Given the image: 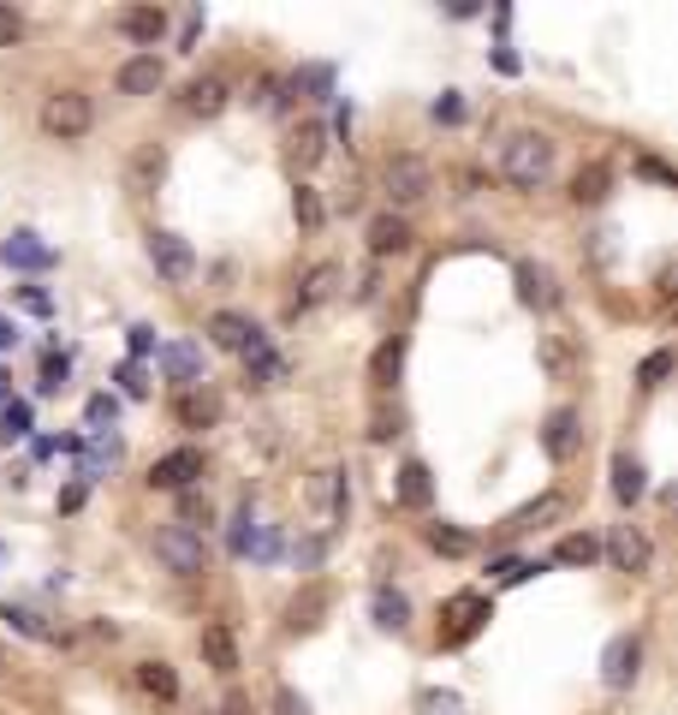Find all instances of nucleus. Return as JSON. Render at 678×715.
I'll list each match as a JSON object with an SVG mask.
<instances>
[{
    "instance_id": "obj_1",
    "label": "nucleus",
    "mask_w": 678,
    "mask_h": 715,
    "mask_svg": "<svg viewBox=\"0 0 678 715\" xmlns=\"http://www.w3.org/2000/svg\"><path fill=\"white\" fill-rule=\"evenodd\" d=\"M548 173H554V143L542 131H512L506 150H500V180L512 192H536V185H548Z\"/></svg>"
},
{
    "instance_id": "obj_2",
    "label": "nucleus",
    "mask_w": 678,
    "mask_h": 715,
    "mask_svg": "<svg viewBox=\"0 0 678 715\" xmlns=\"http://www.w3.org/2000/svg\"><path fill=\"white\" fill-rule=\"evenodd\" d=\"M155 561L167 566L173 578H203L209 573V543H203L197 531H185V524H161L155 531Z\"/></svg>"
},
{
    "instance_id": "obj_3",
    "label": "nucleus",
    "mask_w": 678,
    "mask_h": 715,
    "mask_svg": "<svg viewBox=\"0 0 678 715\" xmlns=\"http://www.w3.org/2000/svg\"><path fill=\"white\" fill-rule=\"evenodd\" d=\"M381 192H387L393 209H417V203L435 192V173H429V162H423V155H393V162L381 167ZM393 209H387V215H393Z\"/></svg>"
},
{
    "instance_id": "obj_4",
    "label": "nucleus",
    "mask_w": 678,
    "mask_h": 715,
    "mask_svg": "<svg viewBox=\"0 0 678 715\" xmlns=\"http://www.w3.org/2000/svg\"><path fill=\"white\" fill-rule=\"evenodd\" d=\"M90 126H96V108H90L84 90H54L42 101V131H48V138L72 143V138H90Z\"/></svg>"
},
{
    "instance_id": "obj_5",
    "label": "nucleus",
    "mask_w": 678,
    "mask_h": 715,
    "mask_svg": "<svg viewBox=\"0 0 678 715\" xmlns=\"http://www.w3.org/2000/svg\"><path fill=\"white\" fill-rule=\"evenodd\" d=\"M150 262L161 281L185 286L190 274H197V251H190V239H179V232H150Z\"/></svg>"
},
{
    "instance_id": "obj_6",
    "label": "nucleus",
    "mask_w": 678,
    "mask_h": 715,
    "mask_svg": "<svg viewBox=\"0 0 678 715\" xmlns=\"http://www.w3.org/2000/svg\"><path fill=\"white\" fill-rule=\"evenodd\" d=\"M608 561L619 566V573L643 578L648 566H655V549H648V537L637 531V524H613L608 531Z\"/></svg>"
},
{
    "instance_id": "obj_7",
    "label": "nucleus",
    "mask_w": 678,
    "mask_h": 715,
    "mask_svg": "<svg viewBox=\"0 0 678 715\" xmlns=\"http://www.w3.org/2000/svg\"><path fill=\"white\" fill-rule=\"evenodd\" d=\"M512 281H518V304H524V311H554V304H559V281H554L548 262H518Z\"/></svg>"
},
{
    "instance_id": "obj_8",
    "label": "nucleus",
    "mask_w": 678,
    "mask_h": 715,
    "mask_svg": "<svg viewBox=\"0 0 678 715\" xmlns=\"http://www.w3.org/2000/svg\"><path fill=\"white\" fill-rule=\"evenodd\" d=\"M542 447H548V459H554V465H566V459L583 447V418L571 412V405L548 412V423H542Z\"/></svg>"
},
{
    "instance_id": "obj_9",
    "label": "nucleus",
    "mask_w": 678,
    "mask_h": 715,
    "mask_svg": "<svg viewBox=\"0 0 678 715\" xmlns=\"http://www.w3.org/2000/svg\"><path fill=\"white\" fill-rule=\"evenodd\" d=\"M197 477H203V454H197V447H173V454H161V459H155L150 484H155V489L185 495L190 484H197Z\"/></svg>"
},
{
    "instance_id": "obj_10",
    "label": "nucleus",
    "mask_w": 678,
    "mask_h": 715,
    "mask_svg": "<svg viewBox=\"0 0 678 715\" xmlns=\"http://www.w3.org/2000/svg\"><path fill=\"white\" fill-rule=\"evenodd\" d=\"M161 180H167V150H161V143H138V150H131V162H125V192L131 197H150Z\"/></svg>"
},
{
    "instance_id": "obj_11",
    "label": "nucleus",
    "mask_w": 678,
    "mask_h": 715,
    "mask_svg": "<svg viewBox=\"0 0 678 715\" xmlns=\"http://www.w3.org/2000/svg\"><path fill=\"white\" fill-rule=\"evenodd\" d=\"M197 650H203V662L215 668V674H239V638H232V626L227 620H209L197 632Z\"/></svg>"
},
{
    "instance_id": "obj_12",
    "label": "nucleus",
    "mask_w": 678,
    "mask_h": 715,
    "mask_svg": "<svg viewBox=\"0 0 678 715\" xmlns=\"http://www.w3.org/2000/svg\"><path fill=\"white\" fill-rule=\"evenodd\" d=\"M227 78H215V72H203V78H190L185 84V113L190 120H220L227 113Z\"/></svg>"
},
{
    "instance_id": "obj_13",
    "label": "nucleus",
    "mask_w": 678,
    "mask_h": 715,
    "mask_svg": "<svg viewBox=\"0 0 678 715\" xmlns=\"http://www.w3.org/2000/svg\"><path fill=\"white\" fill-rule=\"evenodd\" d=\"M637 668H643V644H637L631 632H625V638H613L608 656H601V680H608L613 692H625V685L637 680Z\"/></svg>"
},
{
    "instance_id": "obj_14",
    "label": "nucleus",
    "mask_w": 678,
    "mask_h": 715,
    "mask_svg": "<svg viewBox=\"0 0 678 715\" xmlns=\"http://www.w3.org/2000/svg\"><path fill=\"white\" fill-rule=\"evenodd\" d=\"M536 364L554 376V382H571V376L583 370V353L566 340V334H542V340H536Z\"/></svg>"
},
{
    "instance_id": "obj_15",
    "label": "nucleus",
    "mask_w": 678,
    "mask_h": 715,
    "mask_svg": "<svg viewBox=\"0 0 678 715\" xmlns=\"http://www.w3.org/2000/svg\"><path fill=\"white\" fill-rule=\"evenodd\" d=\"M328 603H333V591L321 585V578H316V585H304V591L286 603V626H292V632H316L321 615H328Z\"/></svg>"
},
{
    "instance_id": "obj_16",
    "label": "nucleus",
    "mask_w": 678,
    "mask_h": 715,
    "mask_svg": "<svg viewBox=\"0 0 678 715\" xmlns=\"http://www.w3.org/2000/svg\"><path fill=\"white\" fill-rule=\"evenodd\" d=\"M209 340L220 346V353H239V358H244V353H250V346H256V340H262V334H256V328H250V323H244V316H232V311H215V316H209Z\"/></svg>"
},
{
    "instance_id": "obj_17",
    "label": "nucleus",
    "mask_w": 678,
    "mask_h": 715,
    "mask_svg": "<svg viewBox=\"0 0 678 715\" xmlns=\"http://www.w3.org/2000/svg\"><path fill=\"white\" fill-rule=\"evenodd\" d=\"M161 84H167V72H161L155 54H131L120 66V96H155Z\"/></svg>"
},
{
    "instance_id": "obj_18",
    "label": "nucleus",
    "mask_w": 678,
    "mask_h": 715,
    "mask_svg": "<svg viewBox=\"0 0 678 715\" xmlns=\"http://www.w3.org/2000/svg\"><path fill=\"white\" fill-rule=\"evenodd\" d=\"M120 31L131 42H143V48H155V42L167 36V12H161V7H125L120 12Z\"/></svg>"
},
{
    "instance_id": "obj_19",
    "label": "nucleus",
    "mask_w": 678,
    "mask_h": 715,
    "mask_svg": "<svg viewBox=\"0 0 678 715\" xmlns=\"http://www.w3.org/2000/svg\"><path fill=\"white\" fill-rule=\"evenodd\" d=\"M608 192H613V167H608V162L578 167V180H571V203H578V209H595V203H608Z\"/></svg>"
},
{
    "instance_id": "obj_20",
    "label": "nucleus",
    "mask_w": 678,
    "mask_h": 715,
    "mask_svg": "<svg viewBox=\"0 0 678 715\" xmlns=\"http://www.w3.org/2000/svg\"><path fill=\"white\" fill-rule=\"evenodd\" d=\"M370 251H375V257H400V251H411L405 215H375V221H370Z\"/></svg>"
},
{
    "instance_id": "obj_21",
    "label": "nucleus",
    "mask_w": 678,
    "mask_h": 715,
    "mask_svg": "<svg viewBox=\"0 0 678 715\" xmlns=\"http://www.w3.org/2000/svg\"><path fill=\"white\" fill-rule=\"evenodd\" d=\"M370 615H375L381 632H405V626H411V603H405V591L375 585V596H370Z\"/></svg>"
},
{
    "instance_id": "obj_22",
    "label": "nucleus",
    "mask_w": 678,
    "mask_h": 715,
    "mask_svg": "<svg viewBox=\"0 0 678 715\" xmlns=\"http://www.w3.org/2000/svg\"><path fill=\"white\" fill-rule=\"evenodd\" d=\"M613 495L625 507H637L643 495H648V472H643V459H631V454H613Z\"/></svg>"
},
{
    "instance_id": "obj_23",
    "label": "nucleus",
    "mask_w": 678,
    "mask_h": 715,
    "mask_svg": "<svg viewBox=\"0 0 678 715\" xmlns=\"http://www.w3.org/2000/svg\"><path fill=\"white\" fill-rule=\"evenodd\" d=\"M321 155H328V126H321V120H304L298 126V138H292V167H316L321 162Z\"/></svg>"
},
{
    "instance_id": "obj_24",
    "label": "nucleus",
    "mask_w": 678,
    "mask_h": 715,
    "mask_svg": "<svg viewBox=\"0 0 678 715\" xmlns=\"http://www.w3.org/2000/svg\"><path fill=\"white\" fill-rule=\"evenodd\" d=\"M339 293V269L333 262H316V269L304 274V293H298V311H316V304H328Z\"/></svg>"
},
{
    "instance_id": "obj_25",
    "label": "nucleus",
    "mask_w": 678,
    "mask_h": 715,
    "mask_svg": "<svg viewBox=\"0 0 678 715\" xmlns=\"http://www.w3.org/2000/svg\"><path fill=\"white\" fill-rule=\"evenodd\" d=\"M125 459V447H120V435H96L90 447H84V484H90V477H108L113 465Z\"/></svg>"
},
{
    "instance_id": "obj_26",
    "label": "nucleus",
    "mask_w": 678,
    "mask_h": 715,
    "mask_svg": "<svg viewBox=\"0 0 678 715\" xmlns=\"http://www.w3.org/2000/svg\"><path fill=\"white\" fill-rule=\"evenodd\" d=\"M138 685L150 697H161V704H179V674L167 662H138Z\"/></svg>"
},
{
    "instance_id": "obj_27",
    "label": "nucleus",
    "mask_w": 678,
    "mask_h": 715,
    "mask_svg": "<svg viewBox=\"0 0 678 715\" xmlns=\"http://www.w3.org/2000/svg\"><path fill=\"white\" fill-rule=\"evenodd\" d=\"M173 418H179L185 430H203V423H215V418H220V400H215V393H197V388H190V393H179Z\"/></svg>"
},
{
    "instance_id": "obj_28",
    "label": "nucleus",
    "mask_w": 678,
    "mask_h": 715,
    "mask_svg": "<svg viewBox=\"0 0 678 715\" xmlns=\"http://www.w3.org/2000/svg\"><path fill=\"white\" fill-rule=\"evenodd\" d=\"M7 262H12V269H48V262H54V251L36 239V232H12V245H7Z\"/></svg>"
},
{
    "instance_id": "obj_29",
    "label": "nucleus",
    "mask_w": 678,
    "mask_h": 715,
    "mask_svg": "<svg viewBox=\"0 0 678 715\" xmlns=\"http://www.w3.org/2000/svg\"><path fill=\"white\" fill-rule=\"evenodd\" d=\"M482 620H489V603H477V596H459V603H452V632H447V644H464V638L477 632Z\"/></svg>"
},
{
    "instance_id": "obj_30",
    "label": "nucleus",
    "mask_w": 678,
    "mask_h": 715,
    "mask_svg": "<svg viewBox=\"0 0 678 715\" xmlns=\"http://www.w3.org/2000/svg\"><path fill=\"white\" fill-rule=\"evenodd\" d=\"M400 370H405V340H387V346L370 358V382H375V388H393V382H400Z\"/></svg>"
},
{
    "instance_id": "obj_31",
    "label": "nucleus",
    "mask_w": 678,
    "mask_h": 715,
    "mask_svg": "<svg viewBox=\"0 0 678 715\" xmlns=\"http://www.w3.org/2000/svg\"><path fill=\"white\" fill-rule=\"evenodd\" d=\"M429 495H435V484H429V465H423V459H411L405 472H400V501H405V507H429Z\"/></svg>"
},
{
    "instance_id": "obj_32",
    "label": "nucleus",
    "mask_w": 678,
    "mask_h": 715,
    "mask_svg": "<svg viewBox=\"0 0 678 715\" xmlns=\"http://www.w3.org/2000/svg\"><path fill=\"white\" fill-rule=\"evenodd\" d=\"M155 358H161V370H167L173 376V382H197V370H203V364H197V353H190V346H155Z\"/></svg>"
},
{
    "instance_id": "obj_33",
    "label": "nucleus",
    "mask_w": 678,
    "mask_h": 715,
    "mask_svg": "<svg viewBox=\"0 0 678 715\" xmlns=\"http://www.w3.org/2000/svg\"><path fill=\"white\" fill-rule=\"evenodd\" d=\"M595 554H601V543H595V537H559V549H554V561L559 566H589V561H595Z\"/></svg>"
},
{
    "instance_id": "obj_34",
    "label": "nucleus",
    "mask_w": 678,
    "mask_h": 715,
    "mask_svg": "<svg viewBox=\"0 0 678 715\" xmlns=\"http://www.w3.org/2000/svg\"><path fill=\"white\" fill-rule=\"evenodd\" d=\"M429 549L447 554V561H464V554H470V537L459 531V524H429Z\"/></svg>"
},
{
    "instance_id": "obj_35",
    "label": "nucleus",
    "mask_w": 678,
    "mask_h": 715,
    "mask_svg": "<svg viewBox=\"0 0 678 715\" xmlns=\"http://www.w3.org/2000/svg\"><path fill=\"white\" fill-rule=\"evenodd\" d=\"M292 215H298V227H309V232L328 221V209H321V197L309 192V185H298V192H292Z\"/></svg>"
},
{
    "instance_id": "obj_36",
    "label": "nucleus",
    "mask_w": 678,
    "mask_h": 715,
    "mask_svg": "<svg viewBox=\"0 0 678 715\" xmlns=\"http://www.w3.org/2000/svg\"><path fill=\"white\" fill-rule=\"evenodd\" d=\"M244 364H250V376H262V382H286V364H280V358H274L262 340L244 353Z\"/></svg>"
},
{
    "instance_id": "obj_37",
    "label": "nucleus",
    "mask_w": 678,
    "mask_h": 715,
    "mask_svg": "<svg viewBox=\"0 0 678 715\" xmlns=\"http://www.w3.org/2000/svg\"><path fill=\"white\" fill-rule=\"evenodd\" d=\"M84 418H90V430H96V435H108V430H113V418H120V400H113V393H90Z\"/></svg>"
},
{
    "instance_id": "obj_38",
    "label": "nucleus",
    "mask_w": 678,
    "mask_h": 715,
    "mask_svg": "<svg viewBox=\"0 0 678 715\" xmlns=\"http://www.w3.org/2000/svg\"><path fill=\"white\" fill-rule=\"evenodd\" d=\"M179 524H185V531H197V537H203V524H209V501H203L197 489L179 495Z\"/></svg>"
},
{
    "instance_id": "obj_39",
    "label": "nucleus",
    "mask_w": 678,
    "mask_h": 715,
    "mask_svg": "<svg viewBox=\"0 0 678 715\" xmlns=\"http://www.w3.org/2000/svg\"><path fill=\"white\" fill-rule=\"evenodd\" d=\"M66 376H72V358H66V353H48V358H42V382H36V388H42V393H61Z\"/></svg>"
},
{
    "instance_id": "obj_40",
    "label": "nucleus",
    "mask_w": 678,
    "mask_h": 715,
    "mask_svg": "<svg viewBox=\"0 0 678 715\" xmlns=\"http://www.w3.org/2000/svg\"><path fill=\"white\" fill-rule=\"evenodd\" d=\"M19 435H31V405L12 400L7 405V423H0V442H19Z\"/></svg>"
},
{
    "instance_id": "obj_41",
    "label": "nucleus",
    "mask_w": 678,
    "mask_h": 715,
    "mask_svg": "<svg viewBox=\"0 0 678 715\" xmlns=\"http://www.w3.org/2000/svg\"><path fill=\"white\" fill-rule=\"evenodd\" d=\"M667 370H672V353H648L643 370H637V382L643 388H660V382H667Z\"/></svg>"
},
{
    "instance_id": "obj_42",
    "label": "nucleus",
    "mask_w": 678,
    "mask_h": 715,
    "mask_svg": "<svg viewBox=\"0 0 678 715\" xmlns=\"http://www.w3.org/2000/svg\"><path fill=\"white\" fill-rule=\"evenodd\" d=\"M7 620H12V626H19V632H24V638H54V632H48V626H42V620L31 615V608H12V603H7Z\"/></svg>"
},
{
    "instance_id": "obj_43",
    "label": "nucleus",
    "mask_w": 678,
    "mask_h": 715,
    "mask_svg": "<svg viewBox=\"0 0 678 715\" xmlns=\"http://www.w3.org/2000/svg\"><path fill=\"white\" fill-rule=\"evenodd\" d=\"M328 84H333V72H328V66H309V72H298V78H292V90H316V96H328Z\"/></svg>"
},
{
    "instance_id": "obj_44",
    "label": "nucleus",
    "mask_w": 678,
    "mask_h": 715,
    "mask_svg": "<svg viewBox=\"0 0 678 715\" xmlns=\"http://www.w3.org/2000/svg\"><path fill=\"white\" fill-rule=\"evenodd\" d=\"M19 36H24V12L19 7H0V48H12Z\"/></svg>"
},
{
    "instance_id": "obj_45",
    "label": "nucleus",
    "mask_w": 678,
    "mask_h": 715,
    "mask_svg": "<svg viewBox=\"0 0 678 715\" xmlns=\"http://www.w3.org/2000/svg\"><path fill=\"white\" fill-rule=\"evenodd\" d=\"M274 715H309V704L292 692V685H280V692H274Z\"/></svg>"
},
{
    "instance_id": "obj_46",
    "label": "nucleus",
    "mask_w": 678,
    "mask_h": 715,
    "mask_svg": "<svg viewBox=\"0 0 678 715\" xmlns=\"http://www.w3.org/2000/svg\"><path fill=\"white\" fill-rule=\"evenodd\" d=\"M150 353H155V328H150V323H138V328H131V364L150 358Z\"/></svg>"
},
{
    "instance_id": "obj_47",
    "label": "nucleus",
    "mask_w": 678,
    "mask_h": 715,
    "mask_svg": "<svg viewBox=\"0 0 678 715\" xmlns=\"http://www.w3.org/2000/svg\"><path fill=\"white\" fill-rule=\"evenodd\" d=\"M120 388L131 393V400H143V393H150V382H143V364H125V370H120Z\"/></svg>"
},
{
    "instance_id": "obj_48",
    "label": "nucleus",
    "mask_w": 678,
    "mask_h": 715,
    "mask_svg": "<svg viewBox=\"0 0 678 715\" xmlns=\"http://www.w3.org/2000/svg\"><path fill=\"white\" fill-rule=\"evenodd\" d=\"M423 715H459V697H452V692H429V697H423Z\"/></svg>"
},
{
    "instance_id": "obj_49",
    "label": "nucleus",
    "mask_w": 678,
    "mask_h": 715,
    "mask_svg": "<svg viewBox=\"0 0 678 715\" xmlns=\"http://www.w3.org/2000/svg\"><path fill=\"white\" fill-rule=\"evenodd\" d=\"M435 120H440V126H459V120H464V101H459V96H440V101H435Z\"/></svg>"
},
{
    "instance_id": "obj_50",
    "label": "nucleus",
    "mask_w": 678,
    "mask_h": 715,
    "mask_svg": "<svg viewBox=\"0 0 678 715\" xmlns=\"http://www.w3.org/2000/svg\"><path fill=\"white\" fill-rule=\"evenodd\" d=\"M19 299H24V311H36V316H48V293H36V286H24V293H19Z\"/></svg>"
},
{
    "instance_id": "obj_51",
    "label": "nucleus",
    "mask_w": 678,
    "mask_h": 715,
    "mask_svg": "<svg viewBox=\"0 0 678 715\" xmlns=\"http://www.w3.org/2000/svg\"><path fill=\"white\" fill-rule=\"evenodd\" d=\"M84 495H90V489H84V484H72V489L61 495V513H78V507H84Z\"/></svg>"
},
{
    "instance_id": "obj_52",
    "label": "nucleus",
    "mask_w": 678,
    "mask_h": 715,
    "mask_svg": "<svg viewBox=\"0 0 678 715\" xmlns=\"http://www.w3.org/2000/svg\"><path fill=\"white\" fill-rule=\"evenodd\" d=\"M321 561V537H309V543H298V566H316Z\"/></svg>"
},
{
    "instance_id": "obj_53",
    "label": "nucleus",
    "mask_w": 678,
    "mask_h": 715,
    "mask_svg": "<svg viewBox=\"0 0 678 715\" xmlns=\"http://www.w3.org/2000/svg\"><path fill=\"white\" fill-rule=\"evenodd\" d=\"M637 167L648 173V180H660V185H667V180H672V173H667V167H660V162H655V155H643V162H637Z\"/></svg>"
},
{
    "instance_id": "obj_54",
    "label": "nucleus",
    "mask_w": 678,
    "mask_h": 715,
    "mask_svg": "<svg viewBox=\"0 0 678 715\" xmlns=\"http://www.w3.org/2000/svg\"><path fill=\"white\" fill-rule=\"evenodd\" d=\"M393 430H400V423H393V418H375V423H370V442H387Z\"/></svg>"
},
{
    "instance_id": "obj_55",
    "label": "nucleus",
    "mask_w": 678,
    "mask_h": 715,
    "mask_svg": "<svg viewBox=\"0 0 678 715\" xmlns=\"http://www.w3.org/2000/svg\"><path fill=\"white\" fill-rule=\"evenodd\" d=\"M12 346H19V328H12L7 316H0V353H12Z\"/></svg>"
},
{
    "instance_id": "obj_56",
    "label": "nucleus",
    "mask_w": 678,
    "mask_h": 715,
    "mask_svg": "<svg viewBox=\"0 0 678 715\" xmlns=\"http://www.w3.org/2000/svg\"><path fill=\"white\" fill-rule=\"evenodd\" d=\"M227 715H250V704L244 697H227Z\"/></svg>"
},
{
    "instance_id": "obj_57",
    "label": "nucleus",
    "mask_w": 678,
    "mask_h": 715,
    "mask_svg": "<svg viewBox=\"0 0 678 715\" xmlns=\"http://www.w3.org/2000/svg\"><path fill=\"white\" fill-rule=\"evenodd\" d=\"M0 400H7V376H0Z\"/></svg>"
},
{
    "instance_id": "obj_58",
    "label": "nucleus",
    "mask_w": 678,
    "mask_h": 715,
    "mask_svg": "<svg viewBox=\"0 0 678 715\" xmlns=\"http://www.w3.org/2000/svg\"><path fill=\"white\" fill-rule=\"evenodd\" d=\"M0 674H7V650H0Z\"/></svg>"
}]
</instances>
